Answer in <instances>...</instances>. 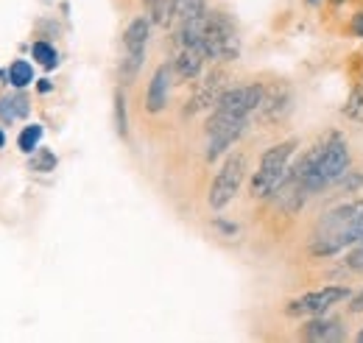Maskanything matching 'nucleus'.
<instances>
[{"mask_svg":"<svg viewBox=\"0 0 363 343\" xmlns=\"http://www.w3.org/2000/svg\"><path fill=\"white\" fill-rule=\"evenodd\" d=\"M296 145H299L296 140H285V142L272 145L260 157V165H257V171L249 181L252 198H274V193L282 187V181L291 173V159L296 154Z\"/></svg>","mask_w":363,"mask_h":343,"instance_id":"3","label":"nucleus"},{"mask_svg":"<svg viewBox=\"0 0 363 343\" xmlns=\"http://www.w3.org/2000/svg\"><path fill=\"white\" fill-rule=\"evenodd\" d=\"M291 106V95L285 86H274V89H266L263 95V103H260V115L266 120H279Z\"/></svg>","mask_w":363,"mask_h":343,"instance_id":"12","label":"nucleus"},{"mask_svg":"<svg viewBox=\"0 0 363 343\" xmlns=\"http://www.w3.org/2000/svg\"><path fill=\"white\" fill-rule=\"evenodd\" d=\"M355 341H358V343H363V330H361V332H358V335H355Z\"/></svg>","mask_w":363,"mask_h":343,"instance_id":"26","label":"nucleus"},{"mask_svg":"<svg viewBox=\"0 0 363 343\" xmlns=\"http://www.w3.org/2000/svg\"><path fill=\"white\" fill-rule=\"evenodd\" d=\"M263 95H266L263 84H243L232 86L218 98L207 120V151H204L207 162H216L243 137L252 115L260 112Z\"/></svg>","mask_w":363,"mask_h":343,"instance_id":"1","label":"nucleus"},{"mask_svg":"<svg viewBox=\"0 0 363 343\" xmlns=\"http://www.w3.org/2000/svg\"><path fill=\"white\" fill-rule=\"evenodd\" d=\"M6 145V134H3V129H0V148Z\"/></svg>","mask_w":363,"mask_h":343,"instance_id":"25","label":"nucleus"},{"mask_svg":"<svg viewBox=\"0 0 363 343\" xmlns=\"http://www.w3.org/2000/svg\"><path fill=\"white\" fill-rule=\"evenodd\" d=\"M204 50L201 47H193V45H177V56H174V73L182 81H193L201 76V67H204Z\"/></svg>","mask_w":363,"mask_h":343,"instance_id":"11","label":"nucleus"},{"mask_svg":"<svg viewBox=\"0 0 363 343\" xmlns=\"http://www.w3.org/2000/svg\"><path fill=\"white\" fill-rule=\"evenodd\" d=\"M347 265H350L352 271L363 274V237L352 246V252H350V257H347Z\"/></svg>","mask_w":363,"mask_h":343,"instance_id":"22","label":"nucleus"},{"mask_svg":"<svg viewBox=\"0 0 363 343\" xmlns=\"http://www.w3.org/2000/svg\"><path fill=\"white\" fill-rule=\"evenodd\" d=\"M352 299V291L344 288V285H327V288H318V291H311L299 299L288 301L285 313L294 315V318H313V315H324L327 310H333L335 304Z\"/></svg>","mask_w":363,"mask_h":343,"instance_id":"7","label":"nucleus"},{"mask_svg":"<svg viewBox=\"0 0 363 343\" xmlns=\"http://www.w3.org/2000/svg\"><path fill=\"white\" fill-rule=\"evenodd\" d=\"M350 28H352V34H355V37H363V11H358V14L352 17Z\"/></svg>","mask_w":363,"mask_h":343,"instance_id":"23","label":"nucleus"},{"mask_svg":"<svg viewBox=\"0 0 363 343\" xmlns=\"http://www.w3.org/2000/svg\"><path fill=\"white\" fill-rule=\"evenodd\" d=\"M344 115H347L350 120H355V123H363V86H355V89L350 92V101H347V106H344Z\"/></svg>","mask_w":363,"mask_h":343,"instance_id":"19","label":"nucleus"},{"mask_svg":"<svg viewBox=\"0 0 363 343\" xmlns=\"http://www.w3.org/2000/svg\"><path fill=\"white\" fill-rule=\"evenodd\" d=\"M246 168H249V162H246V154H240V151L229 154L224 159V165L218 168L213 184H210V193H207L210 210H224L227 204H232V198L240 193V184L246 179Z\"/></svg>","mask_w":363,"mask_h":343,"instance_id":"5","label":"nucleus"},{"mask_svg":"<svg viewBox=\"0 0 363 343\" xmlns=\"http://www.w3.org/2000/svg\"><path fill=\"white\" fill-rule=\"evenodd\" d=\"M224 81H227V73L224 70H213L201 84L196 89V95H193V106L187 109V112H201V109H213L216 103H218V98L227 92L224 89Z\"/></svg>","mask_w":363,"mask_h":343,"instance_id":"10","label":"nucleus"},{"mask_svg":"<svg viewBox=\"0 0 363 343\" xmlns=\"http://www.w3.org/2000/svg\"><path fill=\"white\" fill-rule=\"evenodd\" d=\"M171 79H174V67L171 64H160L148 81L145 89V112L148 115H160L168 106L171 98Z\"/></svg>","mask_w":363,"mask_h":343,"instance_id":"8","label":"nucleus"},{"mask_svg":"<svg viewBox=\"0 0 363 343\" xmlns=\"http://www.w3.org/2000/svg\"><path fill=\"white\" fill-rule=\"evenodd\" d=\"M31 53H34V59L43 64V67H56L59 64V53H56V47L48 43H34V47H31Z\"/></svg>","mask_w":363,"mask_h":343,"instance_id":"20","label":"nucleus"},{"mask_svg":"<svg viewBox=\"0 0 363 343\" xmlns=\"http://www.w3.org/2000/svg\"><path fill=\"white\" fill-rule=\"evenodd\" d=\"M115 126H118V134L126 137L129 131V118H126V98L123 92H115Z\"/></svg>","mask_w":363,"mask_h":343,"instance_id":"21","label":"nucleus"},{"mask_svg":"<svg viewBox=\"0 0 363 343\" xmlns=\"http://www.w3.org/2000/svg\"><path fill=\"white\" fill-rule=\"evenodd\" d=\"M31 81H34V67H31L26 59H17V62L9 67V84L23 89V86H28Z\"/></svg>","mask_w":363,"mask_h":343,"instance_id":"15","label":"nucleus"},{"mask_svg":"<svg viewBox=\"0 0 363 343\" xmlns=\"http://www.w3.org/2000/svg\"><path fill=\"white\" fill-rule=\"evenodd\" d=\"M363 237V198L333 207L318 218L311 235V254L313 257H335L355 246Z\"/></svg>","mask_w":363,"mask_h":343,"instance_id":"2","label":"nucleus"},{"mask_svg":"<svg viewBox=\"0 0 363 343\" xmlns=\"http://www.w3.org/2000/svg\"><path fill=\"white\" fill-rule=\"evenodd\" d=\"M308 3H311V6H318V3H321V0H308Z\"/></svg>","mask_w":363,"mask_h":343,"instance_id":"27","label":"nucleus"},{"mask_svg":"<svg viewBox=\"0 0 363 343\" xmlns=\"http://www.w3.org/2000/svg\"><path fill=\"white\" fill-rule=\"evenodd\" d=\"M43 126L40 123H31V126H26V129L20 131V137H17V145H20V151L23 154H34L37 148H40V142H43Z\"/></svg>","mask_w":363,"mask_h":343,"instance_id":"16","label":"nucleus"},{"mask_svg":"<svg viewBox=\"0 0 363 343\" xmlns=\"http://www.w3.org/2000/svg\"><path fill=\"white\" fill-rule=\"evenodd\" d=\"M148 20L160 28L177 23V0H148Z\"/></svg>","mask_w":363,"mask_h":343,"instance_id":"13","label":"nucleus"},{"mask_svg":"<svg viewBox=\"0 0 363 343\" xmlns=\"http://www.w3.org/2000/svg\"><path fill=\"white\" fill-rule=\"evenodd\" d=\"M333 3H344V0H333Z\"/></svg>","mask_w":363,"mask_h":343,"instance_id":"28","label":"nucleus"},{"mask_svg":"<svg viewBox=\"0 0 363 343\" xmlns=\"http://www.w3.org/2000/svg\"><path fill=\"white\" fill-rule=\"evenodd\" d=\"M201 50L207 59L232 62L240 53V37L235 23L224 11H204L201 14Z\"/></svg>","mask_w":363,"mask_h":343,"instance_id":"4","label":"nucleus"},{"mask_svg":"<svg viewBox=\"0 0 363 343\" xmlns=\"http://www.w3.org/2000/svg\"><path fill=\"white\" fill-rule=\"evenodd\" d=\"M56 165H59V159H56V154H53L50 148H37V151L31 154V171L50 173Z\"/></svg>","mask_w":363,"mask_h":343,"instance_id":"18","label":"nucleus"},{"mask_svg":"<svg viewBox=\"0 0 363 343\" xmlns=\"http://www.w3.org/2000/svg\"><path fill=\"white\" fill-rule=\"evenodd\" d=\"M207 11V0H177V23L201 17Z\"/></svg>","mask_w":363,"mask_h":343,"instance_id":"17","label":"nucleus"},{"mask_svg":"<svg viewBox=\"0 0 363 343\" xmlns=\"http://www.w3.org/2000/svg\"><path fill=\"white\" fill-rule=\"evenodd\" d=\"M31 103L26 95H9V98H0V118L6 123H14V120H23L28 115Z\"/></svg>","mask_w":363,"mask_h":343,"instance_id":"14","label":"nucleus"},{"mask_svg":"<svg viewBox=\"0 0 363 343\" xmlns=\"http://www.w3.org/2000/svg\"><path fill=\"white\" fill-rule=\"evenodd\" d=\"M148 28L151 20L145 17H135L126 31H123V59H121V81L132 84L145 62V47H148Z\"/></svg>","mask_w":363,"mask_h":343,"instance_id":"6","label":"nucleus"},{"mask_svg":"<svg viewBox=\"0 0 363 343\" xmlns=\"http://www.w3.org/2000/svg\"><path fill=\"white\" fill-rule=\"evenodd\" d=\"M350 313H363V291L350 299Z\"/></svg>","mask_w":363,"mask_h":343,"instance_id":"24","label":"nucleus"},{"mask_svg":"<svg viewBox=\"0 0 363 343\" xmlns=\"http://www.w3.org/2000/svg\"><path fill=\"white\" fill-rule=\"evenodd\" d=\"M299 335L305 341H313V343H335L347 338L341 321L338 318H327V313L324 315H313V321H305V327H302Z\"/></svg>","mask_w":363,"mask_h":343,"instance_id":"9","label":"nucleus"}]
</instances>
